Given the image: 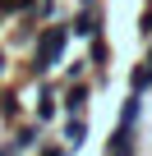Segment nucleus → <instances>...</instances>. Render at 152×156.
Masks as SVG:
<instances>
[{"label": "nucleus", "mask_w": 152, "mask_h": 156, "mask_svg": "<svg viewBox=\"0 0 152 156\" xmlns=\"http://www.w3.org/2000/svg\"><path fill=\"white\" fill-rule=\"evenodd\" d=\"M83 73H88V60H74V64L65 69V78H69V83H79V78H83Z\"/></svg>", "instance_id": "9b49d317"}, {"label": "nucleus", "mask_w": 152, "mask_h": 156, "mask_svg": "<svg viewBox=\"0 0 152 156\" xmlns=\"http://www.w3.org/2000/svg\"><path fill=\"white\" fill-rule=\"evenodd\" d=\"M106 60H111V46H106V37L97 32V37H92V46H88V64H97V78L106 73Z\"/></svg>", "instance_id": "39448f33"}, {"label": "nucleus", "mask_w": 152, "mask_h": 156, "mask_svg": "<svg viewBox=\"0 0 152 156\" xmlns=\"http://www.w3.org/2000/svg\"><path fill=\"white\" fill-rule=\"evenodd\" d=\"M134 151H138L134 129H129V124H115V133H111V142H106V156H134Z\"/></svg>", "instance_id": "7ed1b4c3"}, {"label": "nucleus", "mask_w": 152, "mask_h": 156, "mask_svg": "<svg viewBox=\"0 0 152 156\" xmlns=\"http://www.w3.org/2000/svg\"><path fill=\"white\" fill-rule=\"evenodd\" d=\"M152 87V64L143 60V64H134V73H129V92H147Z\"/></svg>", "instance_id": "6e6552de"}, {"label": "nucleus", "mask_w": 152, "mask_h": 156, "mask_svg": "<svg viewBox=\"0 0 152 156\" xmlns=\"http://www.w3.org/2000/svg\"><path fill=\"white\" fill-rule=\"evenodd\" d=\"M0 156H19V151H14V142H9V147H0Z\"/></svg>", "instance_id": "ddd939ff"}, {"label": "nucleus", "mask_w": 152, "mask_h": 156, "mask_svg": "<svg viewBox=\"0 0 152 156\" xmlns=\"http://www.w3.org/2000/svg\"><path fill=\"white\" fill-rule=\"evenodd\" d=\"M83 138H88V124H83V115H69V124H65V147L74 151Z\"/></svg>", "instance_id": "0eeeda50"}, {"label": "nucleus", "mask_w": 152, "mask_h": 156, "mask_svg": "<svg viewBox=\"0 0 152 156\" xmlns=\"http://www.w3.org/2000/svg\"><path fill=\"white\" fill-rule=\"evenodd\" d=\"M69 147H60V142H51V147H42V156H65Z\"/></svg>", "instance_id": "f8f14e48"}, {"label": "nucleus", "mask_w": 152, "mask_h": 156, "mask_svg": "<svg viewBox=\"0 0 152 156\" xmlns=\"http://www.w3.org/2000/svg\"><path fill=\"white\" fill-rule=\"evenodd\" d=\"M102 32V5H83L79 14H74V23H69V37H97Z\"/></svg>", "instance_id": "f03ea898"}, {"label": "nucleus", "mask_w": 152, "mask_h": 156, "mask_svg": "<svg viewBox=\"0 0 152 156\" xmlns=\"http://www.w3.org/2000/svg\"><path fill=\"white\" fill-rule=\"evenodd\" d=\"M37 119H55V87H42V101H37Z\"/></svg>", "instance_id": "9d476101"}, {"label": "nucleus", "mask_w": 152, "mask_h": 156, "mask_svg": "<svg viewBox=\"0 0 152 156\" xmlns=\"http://www.w3.org/2000/svg\"><path fill=\"white\" fill-rule=\"evenodd\" d=\"M65 46H69V23H46L32 46V73H46L51 64H60Z\"/></svg>", "instance_id": "f257e3e1"}, {"label": "nucleus", "mask_w": 152, "mask_h": 156, "mask_svg": "<svg viewBox=\"0 0 152 156\" xmlns=\"http://www.w3.org/2000/svg\"><path fill=\"white\" fill-rule=\"evenodd\" d=\"M147 5H152V0H147Z\"/></svg>", "instance_id": "2eb2a0df"}, {"label": "nucleus", "mask_w": 152, "mask_h": 156, "mask_svg": "<svg viewBox=\"0 0 152 156\" xmlns=\"http://www.w3.org/2000/svg\"><path fill=\"white\" fill-rule=\"evenodd\" d=\"M138 119H143V92H129V101L120 106V124H129V129H134Z\"/></svg>", "instance_id": "423d86ee"}, {"label": "nucleus", "mask_w": 152, "mask_h": 156, "mask_svg": "<svg viewBox=\"0 0 152 156\" xmlns=\"http://www.w3.org/2000/svg\"><path fill=\"white\" fill-rule=\"evenodd\" d=\"M37 138H42V129H37V124L19 129V133H14V151H28V147H37Z\"/></svg>", "instance_id": "1a4fd4ad"}, {"label": "nucleus", "mask_w": 152, "mask_h": 156, "mask_svg": "<svg viewBox=\"0 0 152 156\" xmlns=\"http://www.w3.org/2000/svg\"><path fill=\"white\" fill-rule=\"evenodd\" d=\"M147 64H152V41H147Z\"/></svg>", "instance_id": "4468645a"}, {"label": "nucleus", "mask_w": 152, "mask_h": 156, "mask_svg": "<svg viewBox=\"0 0 152 156\" xmlns=\"http://www.w3.org/2000/svg\"><path fill=\"white\" fill-rule=\"evenodd\" d=\"M88 110V83H69L65 92V115H83Z\"/></svg>", "instance_id": "20e7f679"}]
</instances>
